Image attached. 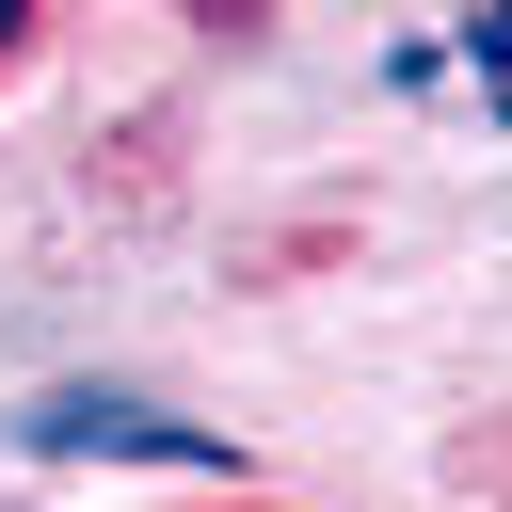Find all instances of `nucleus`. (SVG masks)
<instances>
[{"instance_id":"1","label":"nucleus","mask_w":512,"mask_h":512,"mask_svg":"<svg viewBox=\"0 0 512 512\" xmlns=\"http://www.w3.org/2000/svg\"><path fill=\"white\" fill-rule=\"evenodd\" d=\"M32 448H160V464H224L208 432H176V416H144V400H112V384H64V400L32 416Z\"/></svg>"},{"instance_id":"2","label":"nucleus","mask_w":512,"mask_h":512,"mask_svg":"<svg viewBox=\"0 0 512 512\" xmlns=\"http://www.w3.org/2000/svg\"><path fill=\"white\" fill-rule=\"evenodd\" d=\"M464 48H480V64H512V16H480V32H464Z\"/></svg>"},{"instance_id":"3","label":"nucleus","mask_w":512,"mask_h":512,"mask_svg":"<svg viewBox=\"0 0 512 512\" xmlns=\"http://www.w3.org/2000/svg\"><path fill=\"white\" fill-rule=\"evenodd\" d=\"M0 64H16V0H0Z\"/></svg>"}]
</instances>
